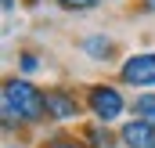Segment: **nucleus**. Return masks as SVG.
I'll return each mask as SVG.
<instances>
[{
	"label": "nucleus",
	"instance_id": "nucleus-1",
	"mask_svg": "<svg viewBox=\"0 0 155 148\" xmlns=\"http://www.w3.org/2000/svg\"><path fill=\"white\" fill-rule=\"evenodd\" d=\"M43 94L29 79H7L4 83V126L11 130L15 123H40L43 119Z\"/></svg>",
	"mask_w": 155,
	"mask_h": 148
},
{
	"label": "nucleus",
	"instance_id": "nucleus-2",
	"mask_svg": "<svg viewBox=\"0 0 155 148\" xmlns=\"http://www.w3.org/2000/svg\"><path fill=\"white\" fill-rule=\"evenodd\" d=\"M87 105H90V112L97 116V123H112V119H119V116L126 112L123 94H119L116 87H108V83H97V87H90V94H87Z\"/></svg>",
	"mask_w": 155,
	"mask_h": 148
},
{
	"label": "nucleus",
	"instance_id": "nucleus-3",
	"mask_svg": "<svg viewBox=\"0 0 155 148\" xmlns=\"http://www.w3.org/2000/svg\"><path fill=\"white\" fill-rule=\"evenodd\" d=\"M119 79L126 87H141V90H152L155 87V51H144V54H130L119 69Z\"/></svg>",
	"mask_w": 155,
	"mask_h": 148
},
{
	"label": "nucleus",
	"instance_id": "nucleus-4",
	"mask_svg": "<svg viewBox=\"0 0 155 148\" xmlns=\"http://www.w3.org/2000/svg\"><path fill=\"white\" fill-rule=\"evenodd\" d=\"M119 141L126 148H155V126L144 119H130V123H123Z\"/></svg>",
	"mask_w": 155,
	"mask_h": 148
},
{
	"label": "nucleus",
	"instance_id": "nucleus-5",
	"mask_svg": "<svg viewBox=\"0 0 155 148\" xmlns=\"http://www.w3.org/2000/svg\"><path fill=\"white\" fill-rule=\"evenodd\" d=\"M43 105H47V116H51V119H72L79 112L76 98H72L69 90H61V87L47 90V94H43Z\"/></svg>",
	"mask_w": 155,
	"mask_h": 148
},
{
	"label": "nucleus",
	"instance_id": "nucleus-6",
	"mask_svg": "<svg viewBox=\"0 0 155 148\" xmlns=\"http://www.w3.org/2000/svg\"><path fill=\"white\" fill-rule=\"evenodd\" d=\"M83 51H87L94 62H112V58H116V43L108 36H87L83 40Z\"/></svg>",
	"mask_w": 155,
	"mask_h": 148
},
{
	"label": "nucleus",
	"instance_id": "nucleus-7",
	"mask_svg": "<svg viewBox=\"0 0 155 148\" xmlns=\"http://www.w3.org/2000/svg\"><path fill=\"white\" fill-rule=\"evenodd\" d=\"M83 137H87V145H90V148H119V145H116V137L105 130V123L87 126V130H83Z\"/></svg>",
	"mask_w": 155,
	"mask_h": 148
},
{
	"label": "nucleus",
	"instance_id": "nucleus-8",
	"mask_svg": "<svg viewBox=\"0 0 155 148\" xmlns=\"http://www.w3.org/2000/svg\"><path fill=\"white\" fill-rule=\"evenodd\" d=\"M134 119H144V123H152L155 126V94H141V98H134Z\"/></svg>",
	"mask_w": 155,
	"mask_h": 148
},
{
	"label": "nucleus",
	"instance_id": "nucleus-9",
	"mask_svg": "<svg viewBox=\"0 0 155 148\" xmlns=\"http://www.w3.org/2000/svg\"><path fill=\"white\" fill-rule=\"evenodd\" d=\"M65 11H90V7H97V4H105V0H58Z\"/></svg>",
	"mask_w": 155,
	"mask_h": 148
},
{
	"label": "nucleus",
	"instance_id": "nucleus-10",
	"mask_svg": "<svg viewBox=\"0 0 155 148\" xmlns=\"http://www.w3.org/2000/svg\"><path fill=\"white\" fill-rule=\"evenodd\" d=\"M40 69V62L33 58V54H22V72H36Z\"/></svg>",
	"mask_w": 155,
	"mask_h": 148
},
{
	"label": "nucleus",
	"instance_id": "nucleus-11",
	"mask_svg": "<svg viewBox=\"0 0 155 148\" xmlns=\"http://www.w3.org/2000/svg\"><path fill=\"white\" fill-rule=\"evenodd\" d=\"M47 148H79V145L72 141V137H54V141H51Z\"/></svg>",
	"mask_w": 155,
	"mask_h": 148
},
{
	"label": "nucleus",
	"instance_id": "nucleus-12",
	"mask_svg": "<svg viewBox=\"0 0 155 148\" xmlns=\"http://www.w3.org/2000/svg\"><path fill=\"white\" fill-rule=\"evenodd\" d=\"M148 11H155V0H148Z\"/></svg>",
	"mask_w": 155,
	"mask_h": 148
}]
</instances>
